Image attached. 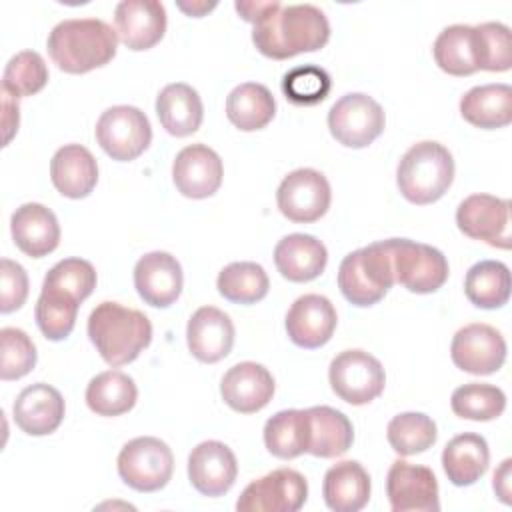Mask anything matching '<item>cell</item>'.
<instances>
[{
  "instance_id": "obj_16",
  "label": "cell",
  "mask_w": 512,
  "mask_h": 512,
  "mask_svg": "<svg viewBox=\"0 0 512 512\" xmlns=\"http://www.w3.org/2000/svg\"><path fill=\"white\" fill-rule=\"evenodd\" d=\"M224 176L220 156L206 144H190L182 148L172 164V180L186 198L202 200L212 196Z\"/></svg>"
},
{
  "instance_id": "obj_15",
  "label": "cell",
  "mask_w": 512,
  "mask_h": 512,
  "mask_svg": "<svg viewBox=\"0 0 512 512\" xmlns=\"http://www.w3.org/2000/svg\"><path fill=\"white\" fill-rule=\"evenodd\" d=\"M386 494L394 512H438V482L430 468L404 460L392 462Z\"/></svg>"
},
{
  "instance_id": "obj_48",
  "label": "cell",
  "mask_w": 512,
  "mask_h": 512,
  "mask_svg": "<svg viewBox=\"0 0 512 512\" xmlns=\"http://www.w3.org/2000/svg\"><path fill=\"white\" fill-rule=\"evenodd\" d=\"M2 106H4V128H6L4 144H8L12 134L18 130V100L2 92Z\"/></svg>"
},
{
  "instance_id": "obj_29",
  "label": "cell",
  "mask_w": 512,
  "mask_h": 512,
  "mask_svg": "<svg viewBox=\"0 0 512 512\" xmlns=\"http://www.w3.org/2000/svg\"><path fill=\"white\" fill-rule=\"evenodd\" d=\"M156 114L168 134L182 138L194 134L200 128L204 106L192 86L174 82L164 86L156 96Z\"/></svg>"
},
{
  "instance_id": "obj_8",
  "label": "cell",
  "mask_w": 512,
  "mask_h": 512,
  "mask_svg": "<svg viewBox=\"0 0 512 512\" xmlns=\"http://www.w3.org/2000/svg\"><path fill=\"white\" fill-rule=\"evenodd\" d=\"M94 134L112 160L130 162L150 146L152 126L140 108L120 104L100 114Z\"/></svg>"
},
{
  "instance_id": "obj_33",
  "label": "cell",
  "mask_w": 512,
  "mask_h": 512,
  "mask_svg": "<svg viewBox=\"0 0 512 512\" xmlns=\"http://www.w3.org/2000/svg\"><path fill=\"white\" fill-rule=\"evenodd\" d=\"M138 388L134 380L120 370L96 374L86 386V404L98 416H120L134 408Z\"/></svg>"
},
{
  "instance_id": "obj_1",
  "label": "cell",
  "mask_w": 512,
  "mask_h": 512,
  "mask_svg": "<svg viewBox=\"0 0 512 512\" xmlns=\"http://www.w3.org/2000/svg\"><path fill=\"white\" fill-rule=\"evenodd\" d=\"M238 14L252 22V42L260 54L286 60L302 52L320 50L330 38L326 14L314 4L236 2Z\"/></svg>"
},
{
  "instance_id": "obj_12",
  "label": "cell",
  "mask_w": 512,
  "mask_h": 512,
  "mask_svg": "<svg viewBox=\"0 0 512 512\" xmlns=\"http://www.w3.org/2000/svg\"><path fill=\"white\" fill-rule=\"evenodd\" d=\"M332 192L326 176L314 168L292 170L278 186L276 202L282 216L292 222L310 224L330 208Z\"/></svg>"
},
{
  "instance_id": "obj_36",
  "label": "cell",
  "mask_w": 512,
  "mask_h": 512,
  "mask_svg": "<svg viewBox=\"0 0 512 512\" xmlns=\"http://www.w3.org/2000/svg\"><path fill=\"white\" fill-rule=\"evenodd\" d=\"M264 444L276 458L290 460L306 452V410H280L264 424Z\"/></svg>"
},
{
  "instance_id": "obj_44",
  "label": "cell",
  "mask_w": 512,
  "mask_h": 512,
  "mask_svg": "<svg viewBox=\"0 0 512 512\" xmlns=\"http://www.w3.org/2000/svg\"><path fill=\"white\" fill-rule=\"evenodd\" d=\"M332 88L328 72L314 64L296 66L282 78L284 96L296 106H314L322 102Z\"/></svg>"
},
{
  "instance_id": "obj_22",
  "label": "cell",
  "mask_w": 512,
  "mask_h": 512,
  "mask_svg": "<svg viewBox=\"0 0 512 512\" xmlns=\"http://www.w3.org/2000/svg\"><path fill=\"white\" fill-rule=\"evenodd\" d=\"M222 400L240 414L262 410L274 396V378L262 364L238 362L222 376Z\"/></svg>"
},
{
  "instance_id": "obj_41",
  "label": "cell",
  "mask_w": 512,
  "mask_h": 512,
  "mask_svg": "<svg viewBox=\"0 0 512 512\" xmlns=\"http://www.w3.org/2000/svg\"><path fill=\"white\" fill-rule=\"evenodd\" d=\"M48 82V66L44 58L34 50H22L14 54L2 74V92L12 98L32 96L40 92Z\"/></svg>"
},
{
  "instance_id": "obj_27",
  "label": "cell",
  "mask_w": 512,
  "mask_h": 512,
  "mask_svg": "<svg viewBox=\"0 0 512 512\" xmlns=\"http://www.w3.org/2000/svg\"><path fill=\"white\" fill-rule=\"evenodd\" d=\"M306 452L318 458H336L354 442V428L346 414L330 406L306 408Z\"/></svg>"
},
{
  "instance_id": "obj_40",
  "label": "cell",
  "mask_w": 512,
  "mask_h": 512,
  "mask_svg": "<svg viewBox=\"0 0 512 512\" xmlns=\"http://www.w3.org/2000/svg\"><path fill=\"white\" fill-rule=\"evenodd\" d=\"M96 288V270L88 260L64 258L56 262L44 276L42 290H50L68 296L76 302H84Z\"/></svg>"
},
{
  "instance_id": "obj_28",
  "label": "cell",
  "mask_w": 512,
  "mask_h": 512,
  "mask_svg": "<svg viewBox=\"0 0 512 512\" xmlns=\"http://www.w3.org/2000/svg\"><path fill=\"white\" fill-rule=\"evenodd\" d=\"M322 496L334 512H358L370 500V476L356 460H342L324 474Z\"/></svg>"
},
{
  "instance_id": "obj_3",
  "label": "cell",
  "mask_w": 512,
  "mask_h": 512,
  "mask_svg": "<svg viewBox=\"0 0 512 512\" xmlns=\"http://www.w3.org/2000/svg\"><path fill=\"white\" fill-rule=\"evenodd\" d=\"M88 338L106 364L124 366L150 344L152 324L144 312L106 300L88 316Z\"/></svg>"
},
{
  "instance_id": "obj_5",
  "label": "cell",
  "mask_w": 512,
  "mask_h": 512,
  "mask_svg": "<svg viewBox=\"0 0 512 512\" xmlns=\"http://www.w3.org/2000/svg\"><path fill=\"white\" fill-rule=\"evenodd\" d=\"M394 270L388 240L372 242L344 256L338 268V288L342 296L360 308L372 306L392 288Z\"/></svg>"
},
{
  "instance_id": "obj_35",
  "label": "cell",
  "mask_w": 512,
  "mask_h": 512,
  "mask_svg": "<svg viewBox=\"0 0 512 512\" xmlns=\"http://www.w3.org/2000/svg\"><path fill=\"white\" fill-rule=\"evenodd\" d=\"M434 60L440 70L452 76H470L478 70L474 26L452 24L446 26L434 40Z\"/></svg>"
},
{
  "instance_id": "obj_43",
  "label": "cell",
  "mask_w": 512,
  "mask_h": 512,
  "mask_svg": "<svg viewBox=\"0 0 512 512\" xmlns=\"http://www.w3.org/2000/svg\"><path fill=\"white\" fill-rule=\"evenodd\" d=\"M478 70L504 72L512 66L510 28L502 22H484L474 26Z\"/></svg>"
},
{
  "instance_id": "obj_34",
  "label": "cell",
  "mask_w": 512,
  "mask_h": 512,
  "mask_svg": "<svg viewBox=\"0 0 512 512\" xmlns=\"http://www.w3.org/2000/svg\"><path fill=\"white\" fill-rule=\"evenodd\" d=\"M464 294L484 310H496L510 298V270L498 260H480L468 268L464 278Z\"/></svg>"
},
{
  "instance_id": "obj_24",
  "label": "cell",
  "mask_w": 512,
  "mask_h": 512,
  "mask_svg": "<svg viewBox=\"0 0 512 512\" xmlns=\"http://www.w3.org/2000/svg\"><path fill=\"white\" fill-rule=\"evenodd\" d=\"M14 244L30 258H42L56 250L60 224L56 214L38 202H26L10 218Z\"/></svg>"
},
{
  "instance_id": "obj_30",
  "label": "cell",
  "mask_w": 512,
  "mask_h": 512,
  "mask_svg": "<svg viewBox=\"0 0 512 512\" xmlns=\"http://www.w3.org/2000/svg\"><path fill=\"white\" fill-rule=\"evenodd\" d=\"M460 114L482 130L504 128L512 122V88L508 84H482L460 98Z\"/></svg>"
},
{
  "instance_id": "obj_6",
  "label": "cell",
  "mask_w": 512,
  "mask_h": 512,
  "mask_svg": "<svg viewBox=\"0 0 512 512\" xmlns=\"http://www.w3.org/2000/svg\"><path fill=\"white\" fill-rule=\"evenodd\" d=\"M388 244L394 282L414 294H430L444 286L448 260L438 248L408 238H388Z\"/></svg>"
},
{
  "instance_id": "obj_31",
  "label": "cell",
  "mask_w": 512,
  "mask_h": 512,
  "mask_svg": "<svg viewBox=\"0 0 512 512\" xmlns=\"http://www.w3.org/2000/svg\"><path fill=\"white\" fill-rule=\"evenodd\" d=\"M490 450L484 436L464 432L454 436L442 450V468L454 486H470L484 476Z\"/></svg>"
},
{
  "instance_id": "obj_45",
  "label": "cell",
  "mask_w": 512,
  "mask_h": 512,
  "mask_svg": "<svg viewBox=\"0 0 512 512\" xmlns=\"http://www.w3.org/2000/svg\"><path fill=\"white\" fill-rule=\"evenodd\" d=\"M0 342H2L0 378L18 380L26 376L36 364V346L30 340V336L20 328L6 326L0 330Z\"/></svg>"
},
{
  "instance_id": "obj_23",
  "label": "cell",
  "mask_w": 512,
  "mask_h": 512,
  "mask_svg": "<svg viewBox=\"0 0 512 512\" xmlns=\"http://www.w3.org/2000/svg\"><path fill=\"white\" fill-rule=\"evenodd\" d=\"M64 410L62 394L44 382L26 386L12 406L18 428L30 436L52 434L60 426Z\"/></svg>"
},
{
  "instance_id": "obj_20",
  "label": "cell",
  "mask_w": 512,
  "mask_h": 512,
  "mask_svg": "<svg viewBox=\"0 0 512 512\" xmlns=\"http://www.w3.org/2000/svg\"><path fill=\"white\" fill-rule=\"evenodd\" d=\"M116 34L130 50L156 46L166 32V8L156 0H122L114 10Z\"/></svg>"
},
{
  "instance_id": "obj_39",
  "label": "cell",
  "mask_w": 512,
  "mask_h": 512,
  "mask_svg": "<svg viewBox=\"0 0 512 512\" xmlns=\"http://www.w3.org/2000/svg\"><path fill=\"white\" fill-rule=\"evenodd\" d=\"M450 406H452V412L460 418L488 422L498 418L504 412L506 394L498 386L470 382V384L458 386L452 392Z\"/></svg>"
},
{
  "instance_id": "obj_21",
  "label": "cell",
  "mask_w": 512,
  "mask_h": 512,
  "mask_svg": "<svg viewBox=\"0 0 512 512\" xmlns=\"http://www.w3.org/2000/svg\"><path fill=\"white\" fill-rule=\"evenodd\" d=\"M186 342L196 360L214 364L230 354L234 346V324L220 308L202 306L188 320Z\"/></svg>"
},
{
  "instance_id": "obj_18",
  "label": "cell",
  "mask_w": 512,
  "mask_h": 512,
  "mask_svg": "<svg viewBox=\"0 0 512 512\" xmlns=\"http://www.w3.org/2000/svg\"><path fill=\"white\" fill-rule=\"evenodd\" d=\"M182 284V266L168 252H148L134 266L136 292L154 308H168L174 304L182 292Z\"/></svg>"
},
{
  "instance_id": "obj_25",
  "label": "cell",
  "mask_w": 512,
  "mask_h": 512,
  "mask_svg": "<svg viewBox=\"0 0 512 512\" xmlns=\"http://www.w3.org/2000/svg\"><path fill=\"white\" fill-rule=\"evenodd\" d=\"M50 178L62 196L84 198L98 182L96 158L82 144H66L50 160Z\"/></svg>"
},
{
  "instance_id": "obj_49",
  "label": "cell",
  "mask_w": 512,
  "mask_h": 512,
  "mask_svg": "<svg viewBox=\"0 0 512 512\" xmlns=\"http://www.w3.org/2000/svg\"><path fill=\"white\" fill-rule=\"evenodd\" d=\"M216 6V2H210V4H206V2H192V4H186V2H178V8L180 10H184L188 16H202L204 12H208V10H212Z\"/></svg>"
},
{
  "instance_id": "obj_2",
  "label": "cell",
  "mask_w": 512,
  "mask_h": 512,
  "mask_svg": "<svg viewBox=\"0 0 512 512\" xmlns=\"http://www.w3.org/2000/svg\"><path fill=\"white\" fill-rule=\"evenodd\" d=\"M52 62L68 74H84L116 56L118 34L98 18H68L58 22L46 40Z\"/></svg>"
},
{
  "instance_id": "obj_46",
  "label": "cell",
  "mask_w": 512,
  "mask_h": 512,
  "mask_svg": "<svg viewBox=\"0 0 512 512\" xmlns=\"http://www.w3.org/2000/svg\"><path fill=\"white\" fill-rule=\"evenodd\" d=\"M0 312L8 314L18 310L28 296V276L26 270L10 260V258H2L0 260Z\"/></svg>"
},
{
  "instance_id": "obj_26",
  "label": "cell",
  "mask_w": 512,
  "mask_h": 512,
  "mask_svg": "<svg viewBox=\"0 0 512 512\" xmlns=\"http://www.w3.org/2000/svg\"><path fill=\"white\" fill-rule=\"evenodd\" d=\"M326 262V246L310 234H288L274 248V264L290 282H310L318 278Z\"/></svg>"
},
{
  "instance_id": "obj_9",
  "label": "cell",
  "mask_w": 512,
  "mask_h": 512,
  "mask_svg": "<svg viewBox=\"0 0 512 512\" xmlns=\"http://www.w3.org/2000/svg\"><path fill=\"white\" fill-rule=\"evenodd\" d=\"M328 380L340 400L362 406L382 394L386 374L380 360L372 354L364 350H344L330 362Z\"/></svg>"
},
{
  "instance_id": "obj_38",
  "label": "cell",
  "mask_w": 512,
  "mask_h": 512,
  "mask_svg": "<svg viewBox=\"0 0 512 512\" xmlns=\"http://www.w3.org/2000/svg\"><path fill=\"white\" fill-rule=\"evenodd\" d=\"M436 424L422 412H402L388 422L386 438L394 452L412 456L428 450L436 442Z\"/></svg>"
},
{
  "instance_id": "obj_13",
  "label": "cell",
  "mask_w": 512,
  "mask_h": 512,
  "mask_svg": "<svg viewBox=\"0 0 512 512\" xmlns=\"http://www.w3.org/2000/svg\"><path fill=\"white\" fill-rule=\"evenodd\" d=\"M450 356L456 368L468 374H494L506 360V340L490 324H466L454 334Z\"/></svg>"
},
{
  "instance_id": "obj_42",
  "label": "cell",
  "mask_w": 512,
  "mask_h": 512,
  "mask_svg": "<svg viewBox=\"0 0 512 512\" xmlns=\"http://www.w3.org/2000/svg\"><path fill=\"white\" fill-rule=\"evenodd\" d=\"M78 306H80V302H76L68 296L42 290L40 298L36 302V310H34L36 324H38L40 332L48 340H54V342L70 336V332L74 330V324H76Z\"/></svg>"
},
{
  "instance_id": "obj_7",
  "label": "cell",
  "mask_w": 512,
  "mask_h": 512,
  "mask_svg": "<svg viewBox=\"0 0 512 512\" xmlns=\"http://www.w3.org/2000/svg\"><path fill=\"white\" fill-rule=\"evenodd\" d=\"M116 464L124 484L138 492H156L172 478L174 456L164 440L138 436L122 446Z\"/></svg>"
},
{
  "instance_id": "obj_11",
  "label": "cell",
  "mask_w": 512,
  "mask_h": 512,
  "mask_svg": "<svg viewBox=\"0 0 512 512\" xmlns=\"http://www.w3.org/2000/svg\"><path fill=\"white\" fill-rule=\"evenodd\" d=\"M308 498L306 478L292 468H276L250 482L238 502V512H296Z\"/></svg>"
},
{
  "instance_id": "obj_19",
  "label": "cell",
  "mask_w": 512,
  "mask_h": 512,
  "mask_svg": "<svg viewBox=\"0 0 512 512\" xmlns=\"http://www.w3.org/2000/svg\"><path fill=\"white\" fill-rule=\"evenodd\" d=\"M336 308L322 294H304L296 298L286 314V332L300 348L324 346L336 330Z\"/></svg>"
},
{
  "instance_id": "obj_17",
  "label": "cell",
  "mask_w": 512,
  "mask_h": 512,
  "mask_svg": "<svg viewBox=\"0 0 512 512\" xmlns=\"http://www.w3.org/2000/svg\"><path fill=\"white\" fill-rule=\"evenodd\" d=\"M238 462L234 452L218 440L200 442L188 456V478L190 484L202 496H222L236 480Z\"/></svg>"
},
{
  "instance_id": "obj_37",
  "label": "cell",
  "mask_w": 512,
  "mask_h": 512,
  "mask_svg": "<svg viewBox=\"0 0 512 512\" xmlns=\"http://www.w3.org/2000/svg\"><path fill=\"white\" fill-rule=\"evenodd\" d=\"M216 288L230 302L254 304L268 294L270 280L256 262H232L220 270Z\"/></svg>"
},
{
  "instance_id": "obj_10",
  "label": "cell",
  "mask_w": 512,
  "mask_h": 512,
  "mask_svg": "<svg viewBox=\"0 0 512 512\" xmlns=\"http://www.w3.org/2000/svg\"><path fill=\"white\" fill-rule=\"evenodd\" d=\"M382 106L368 94L350 92L338 98L328 112L330 134L346 148H364L384 132Z\"/></svg>"
},
{
  "instance_id": "obj_32",
  "label": "cell",
  "mask_w": 512,
  "mask_h": 512,
  "mask_svg": "<svg viewBox=\"0 0 512 512\" xmlns=\"http://www.w3.org/2000/svg\"><path fill=\"white\" fill-rule=\"evenodd\" d=\"M274 114L276 100L264 84L244 82L226 98V116L242 132L262 130Z\"/></svg>"
},
{
  "instance_id": "obj_47",
  "label": "cell",
  "mask_w": 512,
  "mask_h": 512,
  "mask_svg": "<svg viewBox=\"0 0 512 512\" xmlns=\"http://www.w3.org/2000/svg\"><path fill=\"white\" fill-rule=\"evenodd\" d=\"M510 466H512V460L506 458V460L500 464V468L494 472V482H492L496 496H498L504 504H510V502H512V498H510Z\"/></svg>"
},
{
  "instance_id": "obj_4",
  "label": "cell",
  "mask_w": 512,
  "mask_h": 512,
  "mask_svg": "<svg viewBox=\"0 0 512 512\" xmlns=\"http://www.w3.org/2000/svg\"><path fill=\"white\" fill-rule=\"evenodd\" d=\"M454 180V158L434 140L412 144L398 162L396 184L400 194L418 206L440 200Z\"/></svg>"
},
{
  "instance_id": "obj_14",
  "label": "cell",
  "mask_w": 512,
  "mask_h": 512,
  "mask_svg": "<svg viewBox=\"0 0 512 512\" xmlns=\"http://www.w3.org/2000/svg\"><path fill=\"white\" fill-rule=\"evenodd\" d=\"M456 224L462 234L494 248H510V202L492 194H472L458 204Z\"/></svg>"
}]
</instances>
